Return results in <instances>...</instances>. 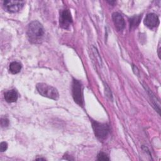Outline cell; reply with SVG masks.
I'll list each match as a JSON object with an SVG mask.
<instances>
[{
    "mask_svg": "<svg viewBox=\"0 0 161 161\" xmlns=\"http://www.w3.org/2000/svg\"><path fill=\"white\" fill-rule=\"evenodd\" d=\"M7 148H8V143L6 142H3L1 143V144H0V150H1V152H3L6 151Z\"/></svg>",
    "mask_w": 161,
    "mask_h": 161,
    "instance_id": "cell-14",
    "label": "cell"
},
{
    "mask_svg": "<svg viewBox=\"0 0 161 161\" xmlns=\"http://www.w3.org/2000/svg\"><path fill=\"white\" fill-rule=\"evenodd\" d=\"M145 25L149 28H153L159 25V19L157 14L155 13H149L148 14L144 20Z\"/></svg>",
    "mask_w": 161,
    "mask_h": 161,
    "instance_id": "cell-7",
    "label": "cell"
},
{
    "mask_svg": "<svg viewBox=\"0 0 161 161\" xmlns=\"http://www.w3.org/2000/svg\"><path fill=\"white\" fill-rule=\"evenodd\" d=\"M4 97L8 103H14L18 99V93L15 89L9 90L4 93Z\"/></svg>",
    "mask_w": 161,
    "mask_h": 161,
    "instance_id": "cell-9",
    "label": "cell"
},
{
    "mask_svg": "<svg viewBox=\"0 0 161 161\" xmlns=\"http://www.w3.org/2000/svg\"><path fill=\"white\" fill-rule=\"evenodd\" d=\"M21 70V65L18 62H13L9 65V70L10 72L13 74H16L19 73Z\"/></svg>",
    "mask_w": 161,
    "mask_h": 161,
    "instance_id": "cell-10",
    "label": "cell"
},
{
    "mask_svg": "<svg viewBox=\"0 0 161 161\" xmlns=\"http://www.w3.org/2000/svg\"><path fill=\"white\" fill-rule=\"evenodd\" d=\"M1 125L2 127H6L9 125V120L6 118H2L1 119Z\"/></svg>",
    "mask_w": 161,
    "mask_h": 161,
    "instance_id": "cell-13",
    "label": "cell"
},
{
    "mask_svg": "<svg viewBox=\"0 0 161 161\" xmlns=\"http://www.w3.org/2000/svg\"><path fill=\"white\" fill-rule=\"evenodd\" d=\"M72 93L74 101L79 106L83 105L82 84L78 80L74 79L72 85Z\"/></svg>",
    "mask_w": 161,
    "mask_h": 161,
    "instance_id": "cell-4",
    "label": "cell"
},
{
    "mask_svg": "<svg viewBox=\"0 0 161 161\" xmlns=\"http://www.w3.org/2000/svg\"><path fill=\"white\" fill-rule=\"evenodd\" d=\"M72 23L71 13L69 9H64L61 11L59 18V25L62 28L68 29Z\"/></svg>",
    "mask_w": 161,
    "mask_h": 161,
    "instance_id": "cell-6",
    "label": "cell"
},
{
    "mask_svg": "<svg viewBox=\"0 0 161 161\" xmlns=\"http://www.w3.org/2000/svg\"><path fill=\"white\" fill-rule=\"evenodd\" d=\"M112 19L117 31H122L125 26V20L122 15L118 12H114L112 14Z\"/></svg>",
    "mask_w": 161,
    "mask_h": 161,
    "instance_id": "cell-8",
    "label": "cell"
},
{
    "mask_svg": "<svg viewBox=\"0 0 161 161\" xmlns=\"http://www.w3.org/2000/svg\"><path fill=\"white\" fill-rule=\"evenodd\" d=\"M24 1L6 0L3 2L5 9L10 13H16L22 9L25 4Z\"/></svg>",
    "mask_w": 161,
    "mask_h": 161,
    "instance_id": "cell-5",
    "label": "cell"
},
{
    "mask_svg": "<svg viewBox=\"0 0 161 161\" xmlns=\"http://www.w3.org/2000/svg\"><path fill=\"white\" fill-rule=\"evenodd\" d=\"M38 92L43 96L57 100L59 98V94L57 89L45 83H38L36 86Z\"/></svg>",
    "mask_w": 161,
    "mask_h": 161,
    "instance_id": "cell-2",
    "label": "cell"
},
{
    "mask_svg": "<svg viewBox=\"0 0 161 161\" xmlns=\"http://www.w3.org/2000/svg\"><path fill=\"white\" fill-rule=\"evenodd\" d=\"M36 160H45L44 158H36Z\"/></svg>",
    "mask_w": 161,
    "mask_h": 161,
    "instance_id": "cell-16",
    "label": "cell"
},
{
    "mask_svg": "<svg viewBox=\"0 0 161 161\" xmlns=\"http://www.w3.org/2000/svg\"><path fill=\"white\" fill-rule=\"evenodd\" d=\"M97 160H109V158L105 153L100 152L97 155Z\"/></svg>",
    "mask_w": 161,
    "mask_h": 161,
    "instance_id": "cell-12",
    "label": "cell"
},
{
    "mask_svg": "<svg viewBox=\"0 0 161 161\" xmlns=\"http://www.w3.org/2000/svg\"><path fill=\"white\" fill-rule=\"evenodd\" d=\"M92 125L94 134L97 138L100 140H104L108 137L110 129L107 124L92 121Z\"/></svg>",
    "mask_w": 161,
    "mask_h": 161,
    "instance_id": "cell-3",
    "label": "cell"
},
{
    "mask_svg": "<svg viewBox=\"0 0 161 161\" xmlns=\"http://www.w3.org/2000/svg\"><path fill=\"white\" fill-rule=\"evenodd\" d=\"M108 3H109L110 4H112V5H114V4L116 3L114 1H108Z\"/></svg>",
    "mask_w": 161,
    "mask_h": 161,
    "instance_id": "cell-15",
    "label": "cell"
},
{
    "mask_svg": "<svg viewBox=\"0 0 161 161\" xmlns=\"http://www.w3.org/2000/svg\"><path fill=\"white\" fill-rule=\"evenodd\" d=\"M142 18V15H136L131 17L130 19V30L135 28L139 25Z\"/></svg>",
    "mask_w": 161,
    "mask_h": 161,
    "instance_id": "cell-11",
    "label": "cell"
},
{
    "mask_svg": "<svg viewBox=\"0 0 161 161\" xmlns=\"http://www.w3.org/2000/svg\"><path fill=\"white\" fill-rule=\"evenodd\" d=\"M26 33L30 42L39 43L43 40L45 31L42 25L39 21H33L28 25Z\"/></svg>",
    "mask_w": 161,
    "mask_h": 161,
    "instance_id": "cell-1",
    "label": "cell"
}]
</instances>
